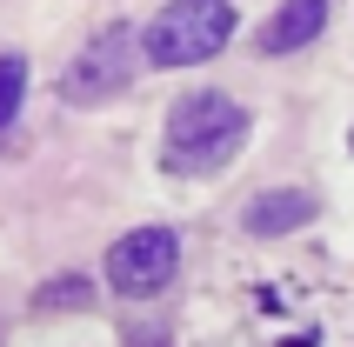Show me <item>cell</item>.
Returning a JSON list of instances; mask_svg holds the SVG:
<instances>
[{"label":"cell","instance_id":"1","mask_svg":"<svg viewBox=\"0 0 354 347\" xmlns=\"http://www.w3.org/2000/svg\"><path fill=\"white\" fill-rule=\"evenodd\" d=\"M241 140H248V114H241L227 94H187V100H174V114H167L160 167L167 174H221L241 154Z\"/></svg>","mask_w":354,"mask_h":347},{"label":"cell","instance_id":"2","mask_svg":"<svg viewBox=\"0 0 354 347\" xmlns=\"http://www.w3.org/2000/svg\"><path fill=\"white\" fill-rule=\"evenodd\" d=\"M227 40H234V7L227 0H167L147 20L140 47H147V67H201Z\"/></svg>","mask_w":354,"mask_h":347},{"label":"cell","instance_id":"3","mask_svg":"<svg viewBox=\"0 0 354 347\" xmlns=\"http://www.w3.org/2000/svg\"><path fill=\"white\" fill-rule=\"evenodd\" d=\"M180 274V241L167 227H134L107 247V288L127 294V301H147Z\"/></svg>","mask_w":354,"mask_h":347},{"label":"cell","instance_id":"4","mask_svg":"<svg viewBox=\"0 0 354 347\" xmlns=\"http://www.w3.org/2000/svg\"><path fill=\"white\" fill-rule=\"evenodd\" d=\"M134 27H107V34L87 47V54L67 67V80H60V94L74 100V107H94V100H107V94H120L127 80H134Z\"/></svg>","mask_w":354,"mask_h":347},{"label":"cell","instance_id":"5","mask_svg":"<svg viewBox=\"0 0 354 347\" xmlns=\"http://www.w3.org/2000/svg\"><path fill=\"white\" fill-rule=\"evenodd\" d=\"M321 27H328V0H281V14L261 27V54L281 60V54H295V47H315Z\"/></svg>","mask_w":354,"mask_h":347},{"label":"cell","instance_id":"6","mask_svg":"<svg viewBox=\"0 0 354 347\" xmlns=\"http://www.w3.org/2000/svg\"><path fill=\"white\" fill-rule=\"evenodd\" d=\"M248 234H261V241H274V234H295V227H308L315 221V194H301V187H268V194H254L248 200Z\"/></svg>","mask_w":354,"mask_h":347},{"label":"cell","instance_id":"7","mask_svg":"<svg viewBox=\"0 0 354 347\" xmlns=\"http://www.w3.org/2000/svg\"><path fill=\"white\" fill-rule=\"evenodd\" d=\"M20 100H27V60H20V54H0V127H14Z\"/></svg>","mask_w":354,"mask_h":347},{"label":"cell","instance_id":"8","mask_svg":"<svg viewBox=\"0 0 354 347\" xmlns=\"http://www.w3.org/2000/svg\"><path fill=\"white\" fill-rule=\"evenodd\" d=\"M87 301H94V288H87L80 274H67V281H47V288L34 294V308H40V314H54V308H87Z\"/></svg>","mask_w":354,"mask_h":347}]
</instances>
